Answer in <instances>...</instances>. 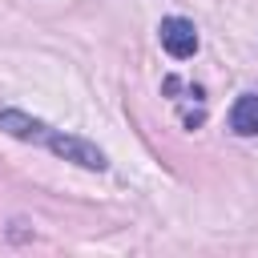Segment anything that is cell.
<instances>
[{"mask_svg": "<svg viewBox=\"0 0 258 258\" xmlns=\"http://www.w3.org/2000/svg\"><path fill=\"white\" fill-rule=\"evenodd\" d=\"M0 129L12 133V137H20V141H40V145H48L56 157H64V161H73V165H81V169H105V165H109L97 145H89V141H81V137H69V133L52 129V125L20 113V109H0Z\"/></svg>", "mask_w": 258, "mask_h": 258, "instance_id": "obj_1", "label": "cell"}, {"mask_svg": "<svg viewBox=\"0 0 258 258\" xmlns=\"http://www.w3.org/2000/svg\"><path fill=\"white\" fill-rule=\"evenodd\" d=\"M157 32H161V48H165L169 56L185 60V56L198 52V28H194V20H185V16H165Z\"/></svg>", "mask_w": 258, "mask_h": 258, "instance_id": "obj_2", "label": "cell"}, {"mask_svg": "<svg viewBox=\"0 0 258 258\" xmlns=\"http://www.w3.org/2000/svg\"><path fill=\"white\" fill-rule=\"evenodd\" d=\"M230 129L238 137H254L258 133V93H242L230 105Z\"/></svg>", "mask_w": 258, "mask_h": 258, "instance_id": "obj_3", "label": "cell"}]
</instances>
